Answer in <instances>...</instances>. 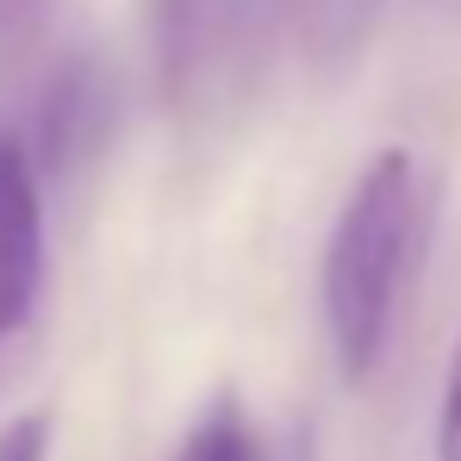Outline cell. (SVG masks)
Segmentation results:
<instances>
[{
  "label": "cell",
  "instance_id": "277c9868",
  "mask_svg": "<svg viewBox=\"0 0 461 461\" xmlns=\"http://www.w3.org/2000/svg\"><path fill=\"white\" fill-rule=\"evenodd\" d=\"M113 119V87L94 63H69L44 94V162H81Z\"/></svg>",
  "mask_w": 461,
  "mask_h": 461
},
{
  "label": "cell",
  "instance_id": "3957f363",
  "mask_svg": "<svg viewBox=\"0 0 461 461\" xmlns=\"http://www.w3.org/2000/svg\"><path fill=\"white\" fill-rule=\"evenodd\" d=\"M44 287V194L38 156L0 125V337H13Z\"/></svg>",
  "mask_w": 461,
  "mask_h": 461
},
{
  "label": "cell",
  "instance_id": "7a4b0ae2",
  "mask_svg": "<svg viewBox=\"0 0 461 461\" xmlns=\"http://www.w3.org/2000/svg\"><path fill=\"white\" fill-rule=\"evenodd\" d=\"M275 19L281 0H150V57L168 113L212 125L243 106Z\"/></svg>",
  "mask_w": 461,
  "mask_h": 461
},
{
  "label": "cell",
  "instance_id": "5b68a950",
  "mask_svg": "<svg viewBox=\"0 0 461 461\" xmlns=\"http://www.w3.org/2000/svg\"><path fill=\"white\" fill-rule=\"evenodd\" d=\"M168 461H275V456H268L262 430L249 424L243 399L237 393H212L194 411V424L181 430V443H175Z\"/></svg>",
  "mask_w": 461,
  "mask_h": 461
},
{
  "label": "cell",
  "instance_id": "8992f818",
  "mask_svg": "<svg viewBox=\"0 0 461 461\" xmlns=\"http://www.w3.org/2000/svg\"><path fill=\"white\" fill-rule=\"evenodd\" d=\"M375 6L381 0H281V19L294 25V38L318 63H337V57H349L368 38Z\"/></svg>",
  "mask_w": 461,
  "mask_h": 461
},
{
  "label": "cell",
  "instance_id": "30bf717a",
  "mask_svg": "<svg viewBox=\"0 0 461 461\" xmlns=\"http://www.w3.org/2000/svg\"><path fill=\"white\" fill-rule=\"evenodd\" d=\"M38 13V0H0V32H13L19 19H32Z\"/></svg>",
  "mask_w": 461,
  "mask_h": 461
},
{
  "label": "cell",
  "instance_id": "9c48e42d",
  "mask_svg": "<svg viewBox=\"0 0 461 461\" xmlns=\"http://www.w3.org/2000/svg\"><path fill=\"white\" fill-rule=\"evenodd\" d=\"M275 461H318V443H312V424H294V437L275 449Z\"/></svg>",
  "mask_w": 461,
  "mask_h": 461
},
{
  "label": "cell",
  "instance_id": "52a82bcc",
  "mask_svg": "<svg viewBox=\"0 0 461 461\" xmlns=\"http://www.w3.org/2000/svg\"><path fill=\"white\" fill-rule=\"evenodd\" d=\"M430 461H461V337L449 343L443 386H437V437H430Z\"/></svg>",
  "mask_w": 461,
  "mask_h": 461
},
{
  "label": "cell",
  "instance_id": "6da1fadb",
  "mask_svg": "<svg viewBox=\"0 0 461 461\" xmlns=\"http://www.w3.org/2000/svg\"><path fill=\"white\" fill-rule=\"evenodd\" d=\"M424 219L430 206H424L418 156L399 144L368 156V168L337 206V225L324 237V262H318V306H324L337 375L349 386L368 381L393 343L405 281L424 249Z\"/></svg>",
  "mask_w": 461,
  "mask_h": 461
},
{
  "label": "cell",
  "instance_id": "ba28073f",
  "mask_svg": "<svg viewBox=\"0 0 461 461\" xmlns=\"http://www.w3.org/2000/svg\"><path fill=\"white\" fill-rule=\"evenodd\" d=\"M50 437H57V418L44 405L13 411L0 424V461H50Z\"/></svg>",
  "mask_w": 461,
  "mask_h": 461
}]
</instances>
